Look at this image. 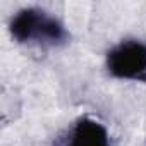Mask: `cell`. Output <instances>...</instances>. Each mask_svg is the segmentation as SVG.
<instances>
[{"label": "cell", "mask_w": 146, "mask_h": 146, "mask_svg": "<svg viewBox=\"0 0 146 146\" xmlns=\"http://www.w3.org/2000/svg\"><path fill=\"white\" fill-rule=\"evenodd\" d=\"M11 31L14 38L21 43H28V41L41 43L43 41V43L55 45L65 40V31L62 24L36 9L21 11L14 17L11 24Z\"/></svg>", "instance_id": "cell-1"}, {"label": "cell", "mask_w": 146, "mask_h": 146, "mask_svg": "<svg viewBox=\"0 0 146 146\" xmlns=\"http://www.w3.org/2000/svg\"><path fill=\"white\" fill-rule=\"evenodd\" d=\"M107 64L108 70L117 78L146 83V46L141 43H122L108 53Z\"/></svg>", "instance_id": "cell-2"}, {"label": "cell", "mask_w": 146, "mask_h": 146, "mask_svg": "<svg viewBox=\"0 0 146 146\" xmlns=\"http://www.w3.org/2000/svg\"><path fill=\"white\" fill-rule=\"evenodd\" d=\"M72 146H110L108 134L102 124L83 119L72 132Z\"/></svg>", "instance_id": "cell-3"}]
</instances>
